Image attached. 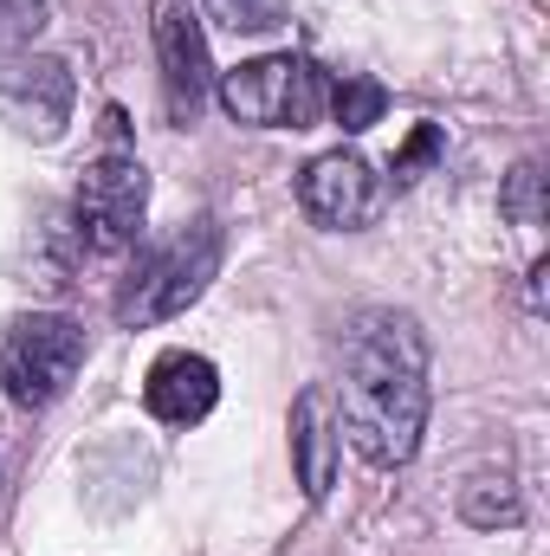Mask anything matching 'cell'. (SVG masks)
I'll return each instance as SVG.
<instances>
[{
    "label": "cell",
    "instance_id": "6da1fadb",
    "mask_svg": "<svg viewBox=\"0 0 550 556\" xmlns=\"http://www.w3.org/2000/svg\"><path fill=\"white\" fill-rule=\"evenodd\" d=\"M337 420L370 466H409L427 427V337L409 311H357L343 330Z\"/></svg>",
    "mask_w": 550,
    "mask_h": 556
},
{
    "label": "cell",
    "instance_id": "7a4b0ae2",
    "mask_svg": "<svg viewBox=\"0 0 550 556\" xmlns=\"http://www.w3.org/2000/svg\"><path fill=\"white\" fill-rule=\"evenodd\" d=\"M85 369V324L59 311H20L0 330V389L20 408H52Z\"/></svg>",
    "mask_w": 550,
    "mask_h": 556
},
{
    "label": "cell",
    "instance_id": "3957f363",
    "mask_svg": "<svg viewBox=\"0 0 550 556\" xmlns=\"http://www.w3.org/2000/svg\"><path fill=\"white\" fill-rule=\"evenodd\" d=\"M214 273H221V227L214 220H195L188 233H175L168 247H155L137 273H130L124 298H117V324L124 330H142V324L182 317L208 291Z\"/></svg>",
    "mask_w": 550,
    "mask_h": 556
},
{
    "label": "cell",
    "instance_id": "277c9868",
    "mask_svg": "<svg viewBox=\"0 0 550 556\" xmlns=\"http://www.w3.org/2000/svg\"><path fill=\"white\" fill-rule=\"evenodd\" d=\"M142 207H149V175H142L137 155L117 149V130H111V149L85 168L78 201H72L78 253H85V260H117V253H130L137 233H142Z\"/></svg>",
    "mask_w": 550,
    "mask_h": 556
},
{
    "label": "cell",
    "instance_id": "5b68a950",
    "mask_svg": "<svg viewBox=\"0 0 550 556\" xmlns=\"http://www.w3.org/2000/svg\"><path fill=\"white\" fill-rule=\"evenodd\" d=\"M221 104L234 124H260V130H311L317 111H324V78L311 59H291V52H273V59H253L240 72L221 78Z\"/></svg>",
    "mask_w": 550,
    "mask_h": 556
},
{
    "label": "cell",
    "instance_id": "8992f818",
    "mask_svg": "<svg viewBox=\"0 0 550 556\" xmlns=\"http://www.w3.org/2000/svg\"><path fill=\"white\" fill-rule=\"evenodd\" d=\"M383 201H389V188H383V175H376L357 149H330V155H317V162L298 175V207H304V220L324 227V233H357V227H370V220L383 214Z\"/></svg>",
    "mask_w": 550,
    "mask_h": 556
},
{
    "label": "cell",
    "instance_id": "52a82bcc",
    "mask_svg": "<svg viewBox=\"0 0 550 556\" xmlns=\"http://www.w3.org/2000/svg\"><path fill=\"white\" fill-rule=\"evenodd\" d=\"M72 98H78V85H72L65 59L33 52V59H7L0 65V124L20 130V137H33V142L65 137Z\"/></svg>",
    "mask_w": 550,
    "mask_h": 556
},
{
    "label": "cell",
    "instance_id": "ba28073f",
    "mask_svg": "<svg viewBox=\"0 0 550 556\" xmlns=\"http://www.w3.org/2000/svg\"><path fill=\"white\" fill-rule=\"evenodd\" d=\"M149 39H155V59H162V85H168L175 117H195L201 98L214 91L201 13H195L188 0H155V7H149Z\"/></svg>",
    "mask_w": 550,
    "mask_h": 556
},
{
    "label": "cell",
    "instance_id": "9c48e42d",
    "mask_svg": "<svg viewBox=\"0 0 550 556\" xmlns=\"http://www.w3.org/2000/svg\"><path fill=\"white\" fill-rule=\"evenodd\" d=\"M214 402H221V369H214L208 356H195V350L155 356V369H149V382H142V408L155 420L195 427V420H208Z\"/></svg>",
    "mask_w": 550,
    "mask_h": 556
},
{
    "label": "cell",
    "instance_id": "30bf717a",
    "mask_svg": "<svg viewBox=\"0 0 550 556\" xmlns=\"http://www.w3.org/2000/svg\"><path fill=\"white\" fill-rule=\"evenodd\" d=\"M337 453H343V420L330 389H304L291 408V459H298V485L304 498H324L337 479Z\"/></svg>",
    "mask_w": 550,
    "mask_h": 556
},
{
    "label": "cell",
    "instance_id": "8fae6325",
    "mask_svg": "<svg viewBox=\"0 0 550 556\" xmlns=\"http://www.w3.org/2000/svg\"><path fill=\"white\" fill-rule=\"evenodd\" d=\"M460 518H466L473 531H499V525H518V518H525V498H518V485H512L505 472H479V479L460 492Z\"/></svg>",
    "mask_w": 550,
    "mask_h": 556
},
{
    "label": "cell",
    "instance_id": "7c38bea8",
    "mask_svg": "<svg viewBox=\"0 0 550 556\" xmlns=\"http://www.w3.org/2000/svg\"><path fill=\"white\" fill-rule=\"evenodd\" d=\"M208 7L227 33H278L285 26V0H208Z\"/></svg>",
    "mask_w": 550,
    "mask_h": 556
},
{
    "label": "cell",
    "instance_id": "4fadbf2b",
    "mask_svg": "<svg viewBox=\"0 0 550 556\" xmlns=\"http://www.w3.org/2000/svg\"><path fill=\"white\" fill-rule=\"evenodd\" d=\"M330 104H337V124H343V130H370V124L383 117V85H370V78H343V85L330 91Z\"/></svg>",
    "mask_w": 550,
    "mask_h": 556
},
{
    "label": "cell",
    "instance_id": "5bb4252c",
    "mask_svg": "<svg viewBox=\"0 0 550 556\" xmlns=\"http://www.w3.org/2000/svg\"><path fill=\"white\" fill-rule=\"evenodd\" d=\"M46 20H52V7H46V0H0V52L33 46V39L46 33Z\"/></svg>",
    "mask_w": 550,
    "mask_h": 556
},
{
    "label": "cell",
    "instance_id": "9a60e30c",
    "mask_svg": "<svg viewBox=\"0 0 550 556\" xmlns=\"http://www.w3.org/2000/svg\"><path fill=\"white\" fill-rule=\"evenodd\" d=\"M538 188H545L538 162H518V168H512V188H505V214H512L518 227H545V201H538Z\"/></svg>",
    "mask_w": 550,
    "mask_h": 556
},
{
    "label": "cell",
    "instance_id": "2e32d148",
    "mask_svg": "<svg viewBox=\"0 0 550 556\" xmlns=\"http://www.w3.org/2000/svg\"><path fill=\"white\" fill-rule=\"evenodd\" d=\"M434 149H440V130H434V124H421V130H414V142H409V155L396 162V181H409V175L427 162V155H434Z\"/></svg>",
    "mask_w": 550,
    "mask_h": 556
}]
</instances>
